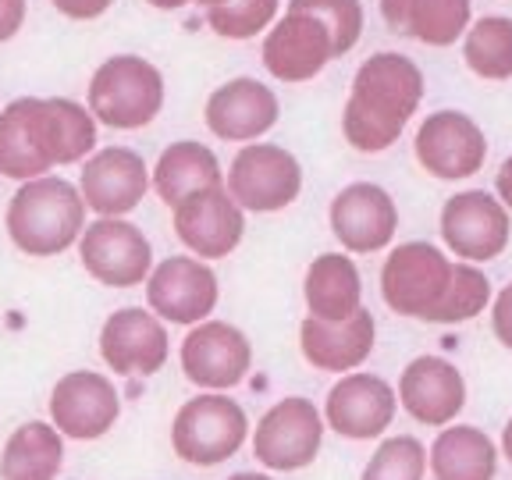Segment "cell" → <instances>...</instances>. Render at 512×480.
Segmentation results:
<instances>
[{
  "mask_svg": "<svg viewBox=\"0 0 512 480\" xmlns=\"http://www.w3.org/2000/svg\"><path fill=\"white\" fill-rule=\"evenodd\" d=\"M57 168L47 128V100L18 96L0 111V175L29 182Z\"/></svg>",
  "mask_w": 512,
  "mask_h": 480,
  "instance_id": "d6986e66",
  "label": "cell"
},
{
  "mask_svg": "<svg viewBox=\"0 0 512 480\" xmlns=\"http://www.w3.org/2000/svg\"><path fill=\"white\" fill-rule=\"evenodd\" d=\"M399 395L384 377L367 370H349L335 381L324 402V424L349 441L381 438L395 420Z\"/></svg>",
  "mask_w": 512,
  "mask_h": 480,
  "instance_id": "5bb4252c",
  "label": "cell"
},
{
  "mask_svg": "<svg viewBox=\"0 0 512 480\" xmlns=\"http://www.w3.org/2000/svg\"><path fill=\"white\" fill-rule=\"evenodd\" d=\"M192 4H200V8H217V4H224V0H192Z\"/></svg>",
  "mask_w": 512,
  "mask_h": 480,
  "instance_id": "b9f144b4",
  "label": "cell"
},
{
  "mask_svg": "<svg viewBox=\"0 0 512 480\" xmlns=\"http://www.w3.org/2000/svg\"><path fill=\"white\" fill-rule=\"evenodd\" d=\"M324 416L303 395H288L274 402L253 431V456L267 470H306L324 445Z\"/></svg>",
  "mask_w": 512,
  "mask_h": 480,
  "instance_id": "52a82bcc",
  "label": "cell"
},
{
  "mask_svg": "<svg viewBox=\"0 0 512 480\" xmlns=\"http://www.w3.org/2000/svg\"><path fill=\"white\" fill-rule=\"evenodd\" d=\"M491 328H495L498 342L512 349V285H505L491 303Z\"/></svg>",
  "mask_w": 512,
  "mask_h": 480,
  "instance_id": "e575fe53",
  "label": "cell"
},
{
  "mask_svg": "<svg viewBox=\"0 0 512 480\" xmlns=\"http://www.w3.org/2000/svg\"><path fill=\"white\" fill-rule=\"evenodd\" d=\"M512 221L509 210L498 196L484 189L456 192L452 200L441 207V239L459 260L470 264H488L498 260L509 246Z\"/></svg>",
  "mask_w": 512,
  "mask_h": 480,
  "instance_id": "9c48e42d",
  "label": "cell"
},
{
  "mask_svg": "<svg viewBox=\"0 0 512 480\" xmlns=\"http://www.w3.org/2000/svg\"><path fill=\"white\" fill-rule=\"evenodd\" d=\"M249 438L246 409L224 392H203L175 413L171 448L189 466H217L232 459Z\"/></svg>",
  "mask_w": 512,
  "mask_h": 480,
  "instance_id": "277c9868",
  "label": "cell"
},
{
  "mask_svg": "<svg viewBox=\"0 0 512 480\" xmlns=\"http://www.w3.org/2000/svg\"><path fill=\"white\" fill-rule=\"evenodd\" d=\"M64 434L54 424L29 420L0 452V480H54L64 463Z\"/></svg>",
  "mask_w": 512,
  "mask_h": 480,
  "instance_id": "83f0119b",
  "label": "cell"
},
{
  "mask_svg": "<svg viewBox=\"0 0 512 480\" xmlns=\"http://www.w3.org/2000/svg\"><path fill=\"white\" fill-rule=\"evenodd\" d=\"M150 189V168L136 150L107 146L82 164L79 192L89 210L100 217H125L143 203Z\"/></svg>",
  "mask_w": 512,
  "mask_h": 480,
  "instance_id": "ac0fdd59",
  "label": "cell"
},
{
  "mask_svg": "<svg viewBox=\"0 0 512 480\" xmlns=\"http://www.w3.org/2000/svg\"><path fill=\"white\" fill-rule=\"evenodd\" d=\"M281 0H224L207 8V25L224 40H253L256 32L271 29Z\"/></svg>",
  "mask_w": 512,
  "mask_h": 480,
  "instance_id": "d6a6232c",
  "label": "cell"
},
{
  "mask_svg": "<svg viewBox=\"0 0 512 480\" xmlns=\"http://www.w3.org/2000/svg\"><path fill=\"white\" fill-rule=\"evenodd\" d=\"M64 18H75V22H89V18H100L114 0H50Z\"/></svg>",
  "mask_w": 512,
  "mask_h": 480,
  "instance_id": "d590c367",
  "label": "cell"
},
{
  "mask_svg": "<svg viewBox=\"0 0 512 480\" xmlns=\"http://www.w3.org/2000/svg\"><path fill=\"white\" fill-rule=\"evenodd\" d=\"M150 185L157 189L160 200L175 210L178 203L196 196V192L224 185V171H221V164H217L210 146L182 139V143H171L168 150L157 157V168H153V175H150Z\"/></svg>",
  "mask_w": 512,
  "mask_h": 480,
  "instance_id": "4316f807",
  "label": "cell"
},
{
  "mask_svg": "<svg viewBox=\"0 0 512 480\" xmlns=\"http://www.w3.org/2000/svg\"><path fill=\"white\" fill-rule=\"evenodd\" d=\"M168 328L153 310L125 306L114 310L100 328V356L114 374L125 377H153L168 363Z\"/></svg>",
  "mask_w": 512,
  "mask_h": 480,
  "instance_id": "2e32d148",
  "label": "cell"
},
{
  "mask_svg": "<svg viewBox=\"0 0 512 480\" xmlns=\"http://www.w3.org/2000/svg\"><path fill=\"white\" fill-rule=\"evenodd\" d=\"M331 235L345 253H381L399 232V207L388 189L374 182H352L331 200Z\"/></svg>",
  "mask_w": 512,
  "mask_h": 480,
  "instance_id": "e0dca14e",
  "label": "cell"
},
{
  "mask_svg": "<svg viewBox=\"0 0 512 480\" xmlns=\"http://www.w3.org/2000/svg\"><path fill=\"white\" fill-rule=\"evenodd\" d=\"M86 228V200L64 178H29L11 196L8 235L25 256H57L72 249Z\"/></svg>",
  "mask_w": 512,
  "mask_h": 480,
  "instance_id": "7a4b0ae2",
  "label": "cell"
},
{
  "mask_svg": "<svg viewBox=\"0 0 512 480\" xmlns=\"http://www.w3.org/2000/svg\"><path fill=\"white\" fill-rule=\"evenodd\" d=\"M495 192H498V200L505 203V210H512V157L502 160V168H498L495 175Z\"/></svg>",
  "mask_w": 512,
  "mask_h": 480,
  "instance_id": "74e56055",
  "label": "cell"
},
{
  "mask_svg": "<svg viewBox=\"0 0 512 480\" xmlns=\"http://www.w3.org/2000/svg\"><path fill=\"white\" fill-rule=\"evenodd\" d=\"M228 192L242 210L274 214L299 200L303 168L299 160L274 143H246L228 168Z\"/></svg>",
  "mask_w": 512,
  "mask_h": 480,
  "instance_id": "8992f818",
  "label": "cell"
},
{
  "mask_svg": "<svg viewBox=\"0 0 512 480\" xmlns=\"http://www.w3.org/2000/svg\"><path fill=\"white\" fill-rule=\"evenodd\" d=\"M498 445L473 424H448L438 431L427 466L434 480H495L498 473Z\"/></svg>",
  "mask_w": 512,
  "mask_h": 480,
  "instance_id": "484cf974",
  "label": "cell"
},
{
  "mask_svg": "<svg viewBox=\"0 0 512 480\" xmlns=\"http://www.w3.org/2000/svg\"><path fill=\"white\" fill-rule=\"evenodd\" d=\"M175 235L200 260H224L246 235V210L235 203L228 185L203 189L175 207Z\"/></svg>",
  "mask_w": 512,
  "mask_h": 480,
  "instance_id": "9a60e30c",
  "label": "cell"
},
{
  "mask_svg": "<svg viewBox=\"0 0 512 480\" xmlns=\"http://www.w3.org/2000/svg\"><path fill=\"white\" fill-rule=\"evenodd\" d=\"M303 299L310 317L345 320L363 306V278L345 253H320L303 278Z\"/></svg>",
  "mask_w": 512,
  "mask_h": 480,
  "instance_id": "d4e9b609",
  "label": "cell"
},
{
  "mask_svg": "<svg viewBox=\"0 0 512 480\" xmlns=\"http://www.w3.org/2000/svg\"><path fill=\"white\" fill-rule=\"evenodd\" d=\"M335 57L331 32L306 11H285L264 40V68L278 82H310L317 79Z\"/></svg>",
  "mask_w": 512,
  "mask_h": 480,
  "instance_id": "44dd1931",
  "label": "cell"
},
{
  "mask_svg": "<svg viewBox=\"0 0 512 480\" xmlns=\"http://www.w3.org/2000/svg\"><path fill=\"white\" fill-rule=\"evenodd\" d=\"M491 306V278L470 260L452 264V278H448L445 296H441L438 310L431 313V324H466L477 313Z\"/></svg>",
  "mask_w": 512,
  "mask_h": 480,
  "instance_id": "4dcf8cb0",
  "label": "cell"
},
{
  "mask_svg": "<svg viewBox=\"0 0 512 480\" xmlns=\"http://www.w3.org/2000/svg\"><path fill=\"white\" fill-rule=\"evenodd\" d=\"M399 406L424 427H448L466 406V381L445 356H416L399 377Z\"/></svg>",
  "mask_w": 512,
  "mask_h": 480,
  "instance_id": "ffe728a7",
  "label": "cell"
},
{
  "mask_svg": "<svg viewBox=\"0 0 512 480\" xmlns=\"http://www.w3.org/2000/svg\"><path fill=\"white\" fill-rule=\"evenodd\" d=\"M502 456L512 463V416H509V424H505V431H502Z\"/></svg>",
  "mask_w": 512,
  "mask_h": 480,
  "instance_id": "ab89813d",
  "label": "cell"
},
{
  "mask_svg": "<svg viewBox=\"0 0 512 480\" xmlns=\"http://www.w3.org/2000/svg\"><path fill=\"white\" fill-rule=\"evenodd\" d=\"M228 480H274V477H267V473H235Z\"/></svg>",
  "mask_w": 512,
  "mask_h": 480,
  "instance_id": "60d3db41",
  "label": "cell"
},
{
  "mask_svg": "<svg viewBox=\"0 0 512 480\" xmlns=\"http://www.w3.org/2000/svg\"><path fill=\"white\" fill-rule=\"evenodd\" d=\"M288 11H306L331 32L335 57L349 54L363 36V4L360 0H288Z\"/></svg>",
  "mask_w": 512,
  "mask_h": 480,
  "instance_id": "836d02e7",
  "label": "cell"
},
{
  "mask_svg": "<svg viewBox=\"0 0 512 480\" xmlns=\"http://www.w3.org/2000/svg\"><path fill=\"white\" fill-rule=\"evenodd\" d=\"M416 160L427 175L441 182H459L484 168L488 160V139L484 128L463 111H434L416 128Z\"/></svg>",
  "mask_w": 512,
  "mask_h": 480,
  "instance_id": "8fae6325",
  "label": "cell"
},
{
  "mask_svg": "<svg viewBox=\"0 0 512 480\" xmlns=\"http://www.w3.org/2000/svg\"><path fill=\"white\" fill-rule=\"evenodd\" d=\"M164 107V75L136 54L107 57L89 79V111L121 132L150 125Z\"/></svg>",
  "mask_w": 512,
  "mask_h": 480,
  "instance_id": "3957f363",
  "label": "cell"
},
{
  "mask_svg": "<svg viewBox=\"0 0 512 480\" xmlns=\"http://www.w3.org/2000/svg\"><path fill=\"white\" fill-rule=\"evenodd\" d=\"M377 342V324L370 310H356L345 320H317L306 317L299 324V349L306 363L324 374H349L370 360Z\"/></svg>",
  "mask_w": 512,
  "mask_h": 480,
  "instance_id": "7402d4cb",
  "label": "cell"
},
{
  "mask_svg": "<svg viewBox=\"0 0 512 480\" xmlns=\"http://www.w3.org/2000/svg\"><path fill=\"white\" fill-rule=\"evenodd\" d=\"M217 296V274L200 256H168L146 278V303L168 324H200L214 313Z\"/></svg>",
  "mask_w": 512,
  "mask_h": 480,
  "instance_id": "7c38bea8",
  "label": "cell"
},
{
  "mask_svg": "<svg viewBox=\"0 0 512 480\" xmlns=\"http://www.w3.org/2000/svg\"><path fill=\"white\" fill-rule=\"evenodd\" d=\"M25 25V0H0V43H8L18 36Z\"/></svg>",
  "mask_w": 512,
  "mask_h": 480,
  "instance_id": "8d00e7d4",
  "label": "cell"
},
{
  "mask_svg": "<svg viewBox=\"0 0 512 480\" xmlns=\"http://www.w3.org/2000/svg\"><path fill=\"white\" fill-rule=\"evenodd\" d=\"M452 278V260L431 242H402L381 267V296L399 317L431 320Z\"/></svg>",
  "mask_w": 512,
  "mask_h": 480,
  "instance_id": "5b68a950",
  "label": "cell"
},
{
  "mask_svg": "<svg viewBox=\"0 0 512 480\" xmlns=\"http://www.w3.org/2000/svg\"><path fill=\"white\" fill-rule=\"evenodd\" d=\"M253 345L228 320H200L182 338V370L203 392H228L246 381Z\"/></svg>",
  "mask_w": 512,
  "mask_h": 480,
  "instance_id": "30bf717a",
  "label": "cell"
},
{
  "mask_svg": "<svg viewBox=\"0 0 512 480\" xmlns=\"http://www.w3.org/2000/svg\"><path fill=\"white\" fill-rule=\"evenodd\" d=\"M427 473V448L413 434H395L381 441L370 463L363 466L360 480H424Z\"/></svg>",
  "mask_w": 512,
  "mask_h": 480,
  "instance_id": "1f68e13d",
  "label": "cell"
},
{
  "mask_svg": "<svg viewBox=\"0 0 512 480\" xmlns=\"http://www.w3.org/2000/svg\"><path fill=\"white\" fill-rule=\"evenodd\" d=\"M121 416V395L111 377L96 370H72L50 392V424L75 441L104 438Z\"/></svg>",
  "mask_w": 512,
  "mask_h": 480,
  "instance_id": "4fadbf2b",
  "label": "cell"
},
{
  "mask_svg": "<svg viewBox=\"0 0 512 480\" xmlns=\"http://www.w3.org/2000/svg\"><path fill=\"white\" fill-rule=\"evenodd\" d=\"M47 128L57 164H79L96 146V118L75 100L50 96L47 100Z\"/></svg>",
  "mask_w": 512,
  "mask_h": 480,
  "instance_id": "f546056e",
  "label": "cell"
},
{
  "mask_svg": "<svg viewBox=\"0 0 512 480\" xmlns=\"http://www.w3.org/2000/svg\"><path fill=\"white\" fill-rule=\"evenodd\" d=\"M278 96L271 86L249 79H232L217 86L207 100V128L217 139H228V143H253V139L267 136L274 125H278Z\"/></svg>",
  "mask_w": 512,
  "mask_h": 480,
  "instance_id": "603a6c76",
  "label": "cell"
},
{
  "mask_svg": "<svg viewBox=\"0 0 512 480\" xmlns=\"http://www.w3.org/2000/svg\"><path fill=\"white\" fill-rule=\"evenodd\" d=\"M146 4H153L157 11H178L185 4H192V0H146Z\"/></svg>",
  "mask_w": 512,
  "mask_h": 480,
  "instance_id": "f35d334b",
  "label": "cell"
},
{
  "mask_svg": "<svg viewBox=\"0 0 512 480\" xmlns=\"http://www.w3.org/2000/svg\"><path fill=\"white\" fill-rule=\"evenodd\" d=\"M79 260L107 288H136L150 278L153 249L143 228L125 217H100L79 235Z\"/></svg>",
  "mask_w": 512,
  "mask_h": 480,
  "instance_id": "ba28073f",
  "label": "cell"
},
{
  "mask_svg": "<svg viewBox=\"0 0 512 480\" xmlns=\"http://www.w3.org/2000/svg\"><path fill=\"white\" fill-rule=\"evenodd\" d=\"M424 100V72L406 54L381 50L360 64L342 111L345 143L360 153H384Z\"/></svg>",
  "mask_w": 512,
  "mask_h": 480,
  "instance_id": "6da1fadb",
  "label": "cell"
},
{
  "mask_svg": "<svg viewBox=\"0 0 512 480\" xmlns=\"http://www.w3.org/2000/svg\"><path fill=\"white\" fill-rule=\"evenodd\" d=\"M384 25L427 47H452L470 29V0H381Z\"/></svg>",
  "mask_w": 512,
  "mask_h": 480,
  "instance_id": "cb8c5ba5",
  "label": "cell"
},
{
  "mask_svg": "<svg viewBox=\"0 0 512 480\" xmlns=\"http://www.w3.org/2000/svg\"><path fill=\"white\" fill-rule=\"evenodd\" d=\"M463 61L477 79H512V18L488 15L466 29Z\"/></svg>",
  "mask_w": 512,
  "mask_h": 480,
  "instance_id": "f1b7e54d",
  "label": "cell"
}]
</instances>
